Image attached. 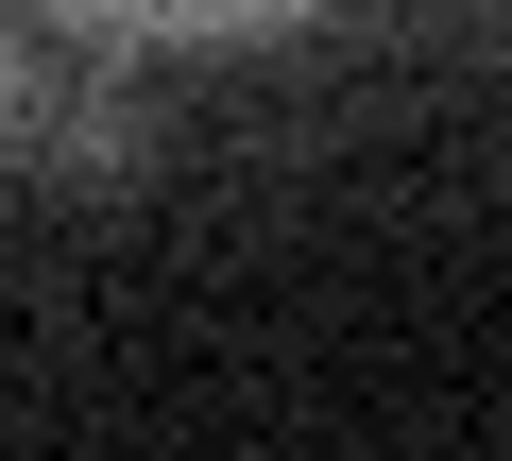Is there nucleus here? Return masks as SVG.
<instances>
[{"instance_id": "obj_1", "label": "nucleus", "mask_w": 512, "mask_h": 461, "mask_svg": "<svg viewBox=\"0 0 512 461\" xmlns=\"http://www.w3.org/2000/svg\"><path fill=\"white\" fill-rule=\"evenodd\" d=\"M52 18L103 52H222V35H291L308 0H52Z\"/></svg>"}, {"instance_id": "obj_2", "label": "nucleus", "mask_w": 512, "mask_h": 461, "mask_svg": "<svg viewBox=\"0 0 512 461\" xmlns=\"http://www.w3.org/2000/svg\"><path fill=\"white\" fill-rule=\"evenodd\" d=\"M35 137H52V52L18 35V0H0V171H18Z\"/></svg>"}]
</instances>
